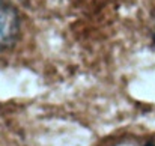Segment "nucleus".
<instances>
[{"instance_id": "1", "label": "nucleus", "mask_w": 155, "mask_h": 146, "mask_svg": "<svg viewBox=\"0 0 155 146\" xmlns=\"http://www.w3.org/2000/svg\"><path fill=\"white\" fill-rule=\"evenodd\" d=\"M18 33V20L15 12L0 2V48L11 45Z\"/></svg>"}, {"instance_id": "2", "label": "nucleus", "mask_w": 155, "mask_h": 146, "mask_svg": "<svg viewBox=\"0 0 155 146\" xmlns=\"http://www.w3.org/2000/svg\"><path fill=\"white\" fill-rule=\"evenodd\" d=\"M108 146H155V142H152V140H145V142H140V143H130V142H114V143H111V145Z\"/></svg>"}]
</instances>
